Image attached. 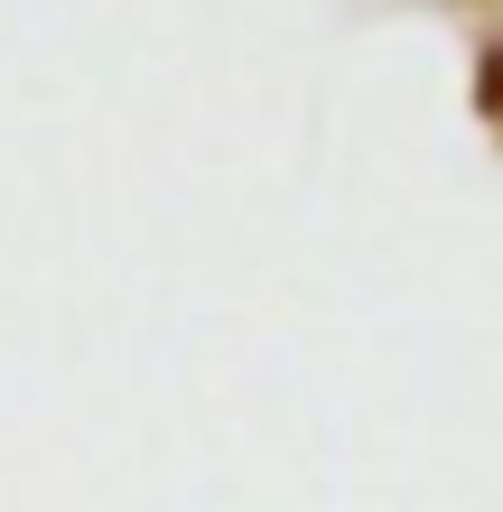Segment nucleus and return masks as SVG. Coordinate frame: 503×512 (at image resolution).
I'll list each match as a JSON object with an SVG mask.
<instances>
[]
</instances>
